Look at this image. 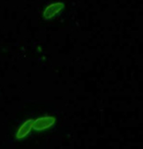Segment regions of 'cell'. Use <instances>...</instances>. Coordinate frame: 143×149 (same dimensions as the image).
Here are the masks:
<instances>
[{
  "instance_id": "obj_3",
  "label": "cell",
  "mask_w": 143,
  "mask_h": 149,
  "mask_svg": "<svg viewBox=\"0 0 143 149\" xmlns=\"http://www.w3.org/2000/svg\"><path fill=\"white\" fill-rule=\"evenodd\" d=\"M33 119H28L26 120V122L21 125L18 129L17 132H16V138L17 139H23L26 136H28V134H30L33 130Z\"/></svg>"
},
{
  "instance_id": "obj_2",
  "label": "cell",
  "mask_w": 143,
  "mask_h": 149,
  "mask_svg": "<svg viewBox=\"0 0 143 149\" xmlns=\"http://www.w3.org/2000/svg\"><path fill=\"white\" fill-rule=\"evenodd\" d=\"M55 123H56V118L54 116H43L33 120V130H36V132H42V130L51 127Z\"/></svg>"
},
{
  "instance_id": "obj_1",
  "label": "cell",
  "mask_w": 143,
  "mask_h": 149,
  "mask_svg": "<svg viewBox=\"0 0 143 149\" xmlns=\"http://www.w3.org/2000/svg\"><path fill=\"white\" fill-rule=\"evenodd\" d=\"M65 8V3L62 1L53 2V3L48 4L44 8L42 17L45 21H51L53 18H55L59 13Z\"/></svg>"
}]
</instances>
